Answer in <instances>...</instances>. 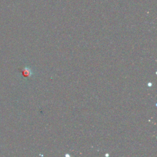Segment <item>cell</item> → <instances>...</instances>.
I'll use <instances>...</instances> for the list:
<instances>
[{
	"instance_id": "6da1fadb",
	"label": "cell",
	"mask_w": 157,
	"mask_h": 157,
	"mask_svg": "<svg viewBox=\"0 0 157 157\" xmlns=\"http://www.w3.org/2000/svg\"><path fill=\"white\" fill-rule=\"evenodd\" d=\"M32 74L33 72L28 67H25L23 71V75L25 77H30L32 75Z\"/></svg>"
},
{
	"instance_id": "7a4b0ae2",
	"label": "cell",
	"mask_w": 157,
	"mask_h": 157,
	"mask_svg": "<svg viewBox=\"0 0 157 157\" xmlns=\"http://www.w3.org/2000/svg\"><path fill=\"white\" fill-rule=\"evenodd\" d=\"M148 85L149 86H151V83H148Z\"/></svg>"
}]
</instances>
